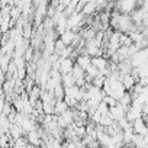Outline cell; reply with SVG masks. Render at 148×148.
Wrapping results in <instances>:
<instances>
[{"instance_id":"obj_6","label":"cell","mask_w":148,"mask_h":148,"mask_svg":"<svg viewBox=\"0 0 148 148\" xmlns=\"http://www.w3.org/2000/svg\"><path fill=\"white\" fill-rule=\"evenodd\" d=\"M99 148H100V147H99Z\"/></svg>"},{"instance_id":"obj_5","label":"cell","mask_w":148,"mask_h":148,"mask_svg":"<svg viewBox=\"0 0 148 148\" xmlns=\"http://www.w3.org/2000/svg\"><path fill=\"white\" fill-rule=\"evenodd\" d=\"M22 128L19 126V125H12L10 126V134H12V136L15 138V139H18V138H21V135H22Z\"/></svg>"},{"instance_id":"obj_1","label":"cell","mask_w":148,"mask_h":148,"mask_svg":"<svg viewBox=\"0 0 148 148\" xmlns=\"http://www.w3.org/2000/svg\"><path fill=\"white\" fill-rule=\"evenodd\" d=\"M108 115H109V118H110L113 122H116V121H119L121 118L125 116V110L116 103L115 106H110V108L108 109Z\"/></svg>"},{"instance_id":"obj_3","label":"cell","mask_w":148,"mask_h":148,"mask_svg":"<svg viewBox=\"0 0 148 148\" xmlns=\"http://www.w3.org/2000/svg\"><path fill=\"white\" fill-rule=\"evenodd\" d=\"M92 65L93 67H96L99 71H103V70H106L108 67H109V61H108V58L106 57H103V55H97V57H92Z\"/></svg>"},{"instance_id":"obj_2","label":"cell","mask_w":148,"mask_h":148,"mask_svg":"<svg viewBox=\"0 0 148 148\" xmlns=\"http://www.w3.org/2000/svg\"><path fill=\"white\" fill-rule=\"evenodd\" d=\"M131 128L134 134H139V135H147V126H145V121L142 118L135 119L131 122Z\"/></svg>"},{"instance_id":"obj_4","label":"cell","mask_w":148,"mask_h":148,"mask_svg":"<svg viewBox=\"0 0 148 148\" xmlns=\"http://www.w3.org/2000/svg\"><path fill=\"white\" fill-rule=\"evenodd\" d=\"M90 61H92V57H89L87 54H83V52H82V54H79V55H77L76 64H77L80 68L86 70L87 67H90V65H92V62H90Z\"/></svg>"}]
</instances>
